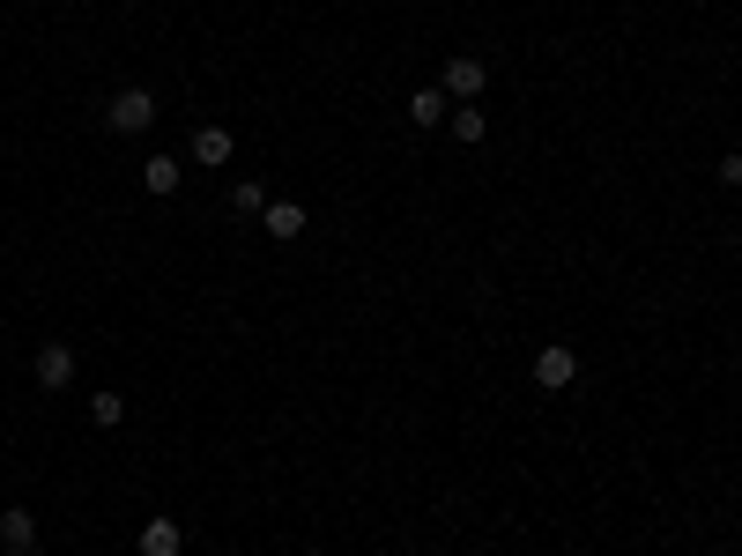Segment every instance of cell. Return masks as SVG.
<instances>
[{
    "mask_svg": "<svg viewBox=\"0 0 742 556\" xmlns=\"http://www.w3.org/2000/svg\"><path fill=\"white\" fill-rule=\"evenodd\" d=\"M439 90H445L453 104H475L483 90H491V68H483L475 52H453V60H445V74H439Z\"/></svg>",
    "mask_w": 742,
    "mask_h": 556,
    "instance_id": "6da1fadb",
    "label": "cell"
},
{
    "mask_svg": "<svg viewBox=\"0 0 742 556\" xmlns=\"http://www.w3.org/2000/svg\"><path fill=\"white\" fill-rule=\"evenodd\" d=\"M571 379H579V349H571V341H543V349H535V387L565 393Z\"/></svg>",
    "mask_w": 742,
    "mask_h": 556,
    "instance_id": "7a4b0ae2",
    "label": "cell"
},
{
    "mask_svg": "<svg viewBox=\"0 0 742 556\" xmlns=\"http://www.w3.org/2000/svg\"><path fill=\"white\" fill-rule=\"evenodd\" d=\"M104 126H112V134H148V126H156V97H148V90H120V97L104 104Z\"/></svg>",
    "mask_w": 742,
    "mask_h": 556,
    "instance_id": "3957f363",
    "label": "cell"
},
{
    "mask_svg": "<svg viewBox=\"0 0 742 556\" xmlns=\"http://www.w3.org/2000/svg\"><path fill=\"white\" fill-rule=\"evenodd\" d=\"M30 371H38V387H45V393H68L74 387V341H45Z\"/></svg>",
    "mask_w": 742,
    "mask_h": 556,
    "instance_id": "277c9868",
    "label": "cell"
},
{
    "mask_svg": "<svg viewBox=\"0 0 742 556\" xmlns=\"http://www.w3.org/2000/svg\"><path fill=\"white\" fill-rule=\"evenodd\" d=\"M178 549H186V527H178V519H142L134 556H178Z\"/></svg>",
    "mask_w": 742,
    "mask_h": 556,
    "instance_id": "5b68a950",
    "label": "cell"
},
{
    "mask_svg": "<svg viewBox=\"0 0 742 556\" xmlns=\"http://www.w3.org/2000/svg\"><path fill=\"white\" fill-rule=\"evenodd\" d=\"M0 549H8V556H30V549H38V512H23V505L0 512Z\"/></svg>",
    "mask_w": 742,
    "mask_h": 556,
    "instance_id": "8992f818",
    "label": "cell"
},
{
    "mask_svg": "<svg viewBox=\"0 0 742 556\" xmlns=\"http://www.w3.org/2000/svg\"><path fill=\"white\" fill-rule=\"evenodd\" d=\"M305 208H297V200H268V216H260V230H268L275 245H290V238H305Z\"/></svg>",
    "mask_w": 742,
    "mask_h": 556,
    "instance_id": "52a82bcc",
    "label": "cell"
},
{
    "mask_svg": "<svg viewBox=\"0 0 742 556\" xmlns=\"http://www.w3.org/2000/svg\"><path fill=\"white\" fill-rule=\"evenodd\" d=\"M178 178H186V164H178V156H148V164H142V186H148L156 200H172Z\"/></svg>",
    "mask_w": 742,
    "mask_h": 556,
    "instance_id": "ba28073f",
    "label": "cell"
},
{
    "mask_svg": "<svg viewBox=\"0 0 742 556\" xmlns=\"http://www.w3.org/2000/svg\"><path fill=\"white\" fill-rule=\"evenodd\" d=\"M445 112H453V97H445L439 82H423V90H409V120H416V126H439Z\"/></svg>",
    "mask_w": 742,
    "mask_h": 556,
    "instance_id": "9c48e42d",
    "label": "cell"
},
{
    "mask_svg": "<svg viewBox=\"0 0 742 556\" xmlns=\"http://www.w3.org/2000/svg\"><path fill=\"white\" fill-rule=\"evenodd\" d=\"M445 126H453V142H483V134H491V112H483V104H453Z\"/></svg>",
    "mask_w": 742,
    "mask_h": 556,
    "instance_id": "30bf717a",
    "label": "cell"
},
{
    "mask_svg": "<svg viewBox=\"0 0 742 556\" xmlns=\"http://www.w3.org/2000/svg\"><path fill=\"white\" fill-rule=\"evenodd\" d=\"M230 148H238L230 142V126H200L194 134V164H230Z\"/></svg>",
    "mask_w": 742,
    "mask_h": 556,
    "instance_id": "8fae6325",
    "label": "cell"
},
{
    "mask_svg": "<svg viewBox=\"0 0 742 556\" xmlns=\"http://www.w3.org/2000/svg\"><path fill=\"white\" fill-rule=\"evenodd\" d=\"M230 208H238V216H268V186H260V178H238V186H230Z\"/></svg>",
    "mask_w": 742,
    "mask_h": 556,
    "instance_id": "7c38bea8",
    "label": "cell"
},
{
    "mask_svg": "<svg viewBox=\"0 0 742 556\" xmlns=\"http://www.w3.org/2000/svg\"><path fill=\"white\" fill-rule=\"evenodd\" d=\"M90 423L120 431V423H126V393H90Z\"/></svg>",
    "mask_w": 742,
    "mask_h": 556,
    "instance_id": "4fadbf2b",
    "label": "cell"
},
{
    "mask_svg": "<svg viewBox=\"0 0 742 556\" xmlns=\"http://www.w3.org/2000/svg\"><path fill=\"white\" fill-rule=\"evenodd\" d=\"M713 178L728 186V194H735V186H742V156H720V164H713Z\"/></svg>",
    "mask_w": 742,
    "mask_h": 556,
    "instance_id": "5bb4252c",
    "label": "cell"
},
{
    "mask_svg": "<svg viewBox=\"0 0 742 556\" xmlns=\"http://www.w3.org/2000/svg\"><path fill=\"white\" fill-rule=\"evenodd\" d=\"M0 556H8V549H0Z\"/></svg>",
    "mask_w": 742,
    "mask_h": 556,
    "instance_id": "9a60e30c",
    "label": "cell"
}]
</instances>
